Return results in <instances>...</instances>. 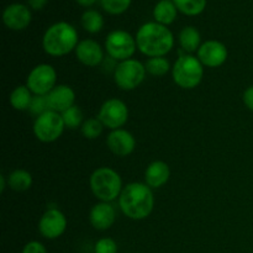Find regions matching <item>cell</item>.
Listing matches in <instances>:
<instances>
[{"mask_svg":"<svg viewBox=\"0 0 253 253\" xmlns=\"http://www.w3.org/2000/svg\"><path fill=\"white\" fill-rule=\"evenodd\" d=\"M177 15L178 9L172 0H161L153 7L155 21L165 26L173 24L177 19Z\"/></svg>","mask_w":253,"mask_h":253,"instance_id":"cell-19","label":"cell"},{"mask_svg":"<svg viewBox=\"0 0 253 253\" xmlns=\"http://www.w3.org/2000/svg\"><path fill=\"white\" fill-rule=\"evenodd\" d=\"M6 180H7V177H5L4 174L0 175V193H4L5 188H6V184H9Z\"/></svg>","mask_w":253,"mask_h":253,"instance_id":"cell-34","label":"cell"},{"mask_svg":"<svg viewBox=\"0 0 253 253\" xmlns=\"http://www.w3.org/2000/svg\"><path fill=\"white\" fill-rule=\"evenodd\" d=\"M32 175L26 169H15L7 175L9 188L14 192H26L32 187Z\"/></svg>","mask_w":253,"mask_h":253,"instance_id":"cell-22","label":"cell"},{"mask_svg":"<svg viewBox=\"0 0 253 253\" xmlns=\"http://www.w3.org/2000/svg\"><path fill=\"white\" fill-rule=\"evenodd\" d=\"M106 146L113 155L118 157H126L136 148V138L130 131L125 128L110 131L106 136Z\"/></svg>","mask_w":253,"mask_h":253,"instance_id":"cell-14","label":"cell"},{"mask_svg":"<svg viewBox=\"0 0 253 253\" xmlns=\"http://www.w3.org/2000/svg\"><path fill=\"white\" fill-rule=\"evenodd\" d=\"M47 100H48L49 109L56 113L62 114L67 109L76 105V91L73 88L66 84H59L56 85L49 94H47Z\"/></svg>","mask_w":253,"mask_h":253,"instance_id":"cell-17","label":"cell"},{"mask_svg":"<svg viewBox=\"0 0 253 253\" xmlns=\"http://www.w3.org/2000/svg\"><path fill=\"white\" fill-rule=\"evenodd\" d=\"M132 0H100L101 6L110 15L124 14L130 7Z\"/></svg>","mask_w":253,"mask_h":253,"instance_id":"cell-28","label":"cell"},{"mask_svg":"<svg viewBox=\"0 0 253 253\" xmlns=\"http://www.w3.org/2000/svg\"><path fill=\"white\" fill-rule=\"evenodd\" d=\"M21 253H47V250L40 241H30L25 245Z\"/></svg>","mask_w":253,"mask_h":253,"instance_id":"cell-31","label":"cell"},{"mask_svg":"<svg viewBox=\"0 0 253 253\" xmlns=\"http://www.w3.org/2000/svg\"><path fill=\"white\" fill-rule=\"evenodd\" d=\"M31 20L32 14L30 7L19 2L7 5L2 11V22L12 31H22L27 29L31 24Z\"/></svg>","mask_w":253,"mask_h":253,"instance_id":"cell-13","label":"cell"},{"mask_svg":"<svg viewBox=\"0 0 253 253\" xmlns=\"http://www.w3.org/2000/svg\"><path fill=\"white\" fill-rule=\"evenodd\" d=\"M48 105V100H47V95H34L31 101V105H30L29 111L34 116H40L42 114L47 113L49 111Z\"/></svg>","mask_w":253,"mask_h":253,"instance_id":"cell-29","label":"cell"},{"mask_svg":"<svg viewBox=\"0 0 253 253\" xmlns=\"http://www.w3.org/2000/svg\"><path fill=\"white\" fill-rule=\"evenodd\" d=\"M104 125L98 118H89L83 123L81 127L82 135L88 140H95L103 133Z\"/></svg>","mask_w":253,"mask_h":253,"instance_id":"cell-27","label":"cell"},{"mask_svg":"<svg viewBox=\"0 0 253 253\" xmlns=\"http://www.w3.org/2000/svg\"><path fill=\"white\" fill-rule=\"evenodd\" d=\"M179 44L185 53H193L198 52V49L202 46V36L197 27L185 26L179 32Z\"/></svg>","mask_w":253,"mask_h":253,"instance_id":"cell-20","label":"cell"},{"mask_svg":"<svg viewBox=\"0 0 253 253\" xmlns=\"http://www.w3.org/2000/svg\"><path fill=\"white\" fill-rule=\"evenodd\" d=\"M147 74L152 77H163L172 72L170 62L166 57H151L145 63Z\"/></svg>","mask_w":253,"mask_h":253,"instance_id":"cell-24","label":"cell"},{"mask_svg":"<svg viewBox=\"0 0 253 253\" xmlns=\"http://www.w3.org/2000/svg\"><path fill=\"white\" fill-rule=\"evenodd\" d=\"M74 53L77 59L86 67H98L105 59L101 44L91 39H84L79 41Z\"/></svg>","mask_w":253,"mask_h":253,"instance_id":"cell-15","label":"cell"},{"mask_svg":"<svg viewBox=\"0 0 253 253\" xmlns=\"http://www.w3.org/2000/svg\"><path fill=\"white\" fill-rule=\"evenodd\" d=\"M81 22L83 29L89 34H98L104 27V17L96 10H86L81 17Z\"/></svg>","mask_w":253,"mask_h":253,"instance_id":"cell-23","label":"cell"},{"mask_svg":"<svg viewBox=\"0 0 253 253\" xmlns=\"http://www.w3.org/2000/svg\"><path fill=\"white\" fill-rule=\"evenodd\" d=\"M147 71L145 64L137 59L130 58L119 62L114 72V82L121 90H135L143 83Z\"/></svg>","mask_w":253,"mask_h":253,"instance_id":"cell-6","label":"cell"},{"mask_svg":"<svg viewBox=\"0 0 253 253\" xmlns=\"http://www.w3.org/2000/svg\"><path fill=\"white\" fill-rule=\"evenodd\" d=\"M68 220L57 208L46 210L39 221V231L44 239L56 240L66 232Z\"/></svg>","mask_w":253,"mask_h":253,"instance_id":"cell-11","label":"cell"},{"mask_svg":"<svg viewBox=\"0 0 253 253\" xmlns=\"http://www.w3.org/2000/svg\"><path fill=\"white\" fill-rule=\"evenodd\" d=\"M96 1H98V0H77V2H78L79 5H82V6H85V7L91 6V5L95 4Z\"/></svg>","mask_w":253,"mask_h":253,"instance_id":"cell-35","label":"cell"},{"mask_svg":"<svg viewBox=\"0 0 253 253\" xmlns=\"http://www.w3.org/2000/svg\"><path fill=\"white\" fill-rule=\"evenodd\" d=\"M137 49L147 57H166L174 47V36L168 26L156 21L146 22L136 34Z\"/></svg>","mask_w":253,"mask_h":253,"instance_id":"cell-2","label":"cell"},{"mask_svg":"<svg viewBox=\"0 0 253 253\" xmlns=\"http://www.w3.org/2000/svg\"><path fill=\"white\" fill-rule=\"evenodd\" d=\"M119 207L131 220L147 219L155 208V195L146 183L132 182L125 185L119 197Z\"/></svg>","mask_w":253,"mask_h":253,"instance_id":"cell-1","label":"cell"},{"mask_svg":"<svg viewBox=\"0 0 253 253\" xmlns=\"http://www.w3.org/2000/svg\"><path fill=\"white\" fill-rule=\"evenodd\" d=\"M118 244L110 237H103L98 240L94 246V253H118Z\"/></svg>","mask_w":253,"mask_h":253,"instance_id":"cell-30","label":"cell"},{"mask_svg":"<svg viewBox=\"0 0 253 253\" xmlns=\"http://www.w3.org/2000/svg\"><path fill=\"white\" fill-rule=\"evenodd\" d=\"M105 49L108 56L118 62L132 58L137 49L136 37L125 30H114L106 36Z\"/></svg>","mask_w":253,"mask_h":253,"instance_id":"cell-7","label":"cell"},{"mask_svg":"<svg viewBox=\"0 0 253 253\" xmlns=\"http://www.w3.org/2000/svg\"><path fill=\"white\" fill-rule=\"evenodd\" d=\"M62 119L64 121L66 128H71V130H76V128L82 127L83 125V111L81 108L77 105H73L72 108L67 109L66 111L61 114Z\"/></svg>","mask_w":253,"mask_h":253,"instance_id":"cell-26","label":"cell"},{"mask_svg":"<svg viewBox=\"0 0 253 253\" xmlns=\"http://www.w3.org/2000/svg\"><path fill=\"white\" fill-rule=\"evenodd\" d=\"M57 72L53 66L41 63L30 71L26 85L34 95H47L57 85Z\"/></svg>","mask_w":253,"mask_h":253,"instance_id":"cell-9","label":"cell"},{"mask_svg":"<svg viewBox=\"0 0 253 253\" xmlns=\"http://www.w3.org/2000/svg\"><path fill=\"white\" fill-rule=\"evenodd\" d=\"M34 95H32V91L27 88V85H19L11 91L10 94V105L17 111H25L29 110L30 105H31V101Z\"/></svg>","mask_w":253,"mask_h":253,"instance_id":"cell-21","label":"cell"},{"mask_svg":"<svg viewBox=\"0 0 253 253\" xmlns=\"http://www.w3.org/2000/svg\"><path fill=\"white\" fill-rule=\"evenodd\" d=\"M116 220L115 208L110 203L99 202L91 207L89 211V222L98 231H106Z\"/></svg>","mask_w":253,"mask_h":253,"instance_id":"cell-16","label":"cell"},{"mask_svg":"<svg viewBox=\"0 0 253 253\" xmlns=\"http://www.w3.org/2000/svg\"><path fill=\"white\" fill-rule=\"evenodd\" d=\"M64 121L59 113L49 110L37 116L34 121V135L43 143H51L58 140L64 132Z\"/></svg>","mask_w":253,"mask_h":253,"instance_id":"cell-8","label":"cell"},{"mask_svg":"<svg viewBox=\"0 0 253 253\" xmlns=\"http://www.w3.org/2000/svg\"><path fill=\"white\" fill-rule=\"evenodd\" d=\"M48 0H27L29 7L32 10H42L47 5Z\"/></svg>","mask_w":253,"mask_h":253,"instance_id":"cell-33","label":"cell"},{"mask_svg":"<svg viewBox=\"0 0 253 253\" xmlns=\"http://www.w3.org/2000/svg\"><path fill=\"white\" fill-rule=\"evenodd\" d=\"M89 188L99 202L119 199L124 189L121 175L110 167H99L89 177Z\"/></svg>","mask_w":253,"mask_h":253,"instance_id":"cell-4","label":"cell"},{"mask_svg":"<svg viewBox=\"0 0 253 253\" xmlns=\"http://www.w3.org/2000/svg\"><path fill=\"white\" fill-rule=\"evenodd\" d=\"M79 36L76 27L69 22L59 21L51 25L42 37L43 51L51 57H63L76 51Z\"/></svg>","mask_w":253,"mask_h":253,"instance_id":"cell-3","label":"cell"},{"mask_svg":"<svg viewBox=\"0 0 253 253\" xmlns=\"http://www.w3.org/2000/svg\"><path fill=\"white\" fill-rule=\"evenodd\" d=\"M204 77V66L199 58L193 54L184 53L178 57L172 67V78L182 89H194L202 83Z\"/></svg>","mask_w":253,"mask_h":253,"instance_id":"cell-5","label":"cell"},{"mask_svg":"<svg viewBox=\"0 0 253 253\" xmlns=\"http://www.w3.org/2000/svg\"><path fill=\"white\" fill-rule=\"evenodd\" d=\"M98 119L101 121L104 127L109 130L121 128L128 120L127 105L118 98L108 99L99 109Z\"/></svg>","mask_w":253,"mask_h":253,"instance_id":"cell-10","label":"cell"},{"mask_svg":"<svg viewBox=\"0 0 253 253\" xmlns=\"http://www.w3.org/2000/svg\"><path fill=\"white\" fill-rule=\"evenodd\" d=\"M198 58L208 68H217L225 64L229 57V51L225 43L217 40H208L198 49Z\"/></svg>","mask_w":253,"mask_h":253,"instance_id":"cell-12","label":"cell"},{"mask_svg":"<svg viewBox=\"0 0 253 253\" xmlns=\"http://www.w3.org/2000/svg\"><path fill=\"white\" fill-rule=\"evenodd\" d=\"M177 6L178 11L187 16L200 15L207 7V0H172Z\"/></svg>","mask_w":253,"mask_h":253,"instance_id":"cell-25","label":"cell"},{"mask_svg":"<svg viewBox=\"0 0 253 253\" xmlns=\"http://www.w3.org/2000/svg\"><path fill=\"white\" fill-rule=\"evenodd\" d=\"M170 168L165 161H153L145 170V183L151 189H158L168 183Z\"/></svg>","mask_w":253,"mask_h":253,"instance_id":"cell-18","label":"cell"},{"mask_svg":"<svg viewBox=\"0 0 253 253\" xmlns=\"http://www.w3.org/2000/svg\"><path fill=\"white\" fill-rule=\"evenodd\" d=\"M242 100H244V104L246 105V108L253 111V85L249 86V88L244 91Z\"/></svg>","mask_w":253,"mask_h":253,"instance_id":"cell-32","label":"cell"}]
</instances>
